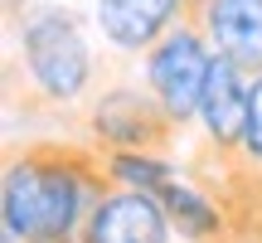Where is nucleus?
<instances>
[{"instance_id":"nucleus-1","label":"nucleus","mask_w":262,"mask_h":243,"mask_svg":"<svg viewBox=\"0 0 262 243\" xmlns=\"http://www.w3.org/2000/svg\"><path fill=\"white\" fill-rule=\"evenodd\" d=\"M117 190L107 151L73 136L10 141L0 170L5 243H83L88 214Z\"/></svg>"},{"instance_id":"nucleus-2","label":"nucleus","mask_w":262,"mask_h":243,"mask_svg":"<svg viewBox=\"0 0 262 243\" xmlns=\"http://www.w3.org/2000/svg\"><path fill=\"white\" fill-rule=\"evenodd\" d=\"M10 29L19 39V54L5 73H25V107L29 112H68L93 97L97 58L88 49V34L68 5H29L10 15Z\"/></svg>"},{"instance_id":"nucleus-3","label":"nucleus","mask_w":262,"mask_h":243,"mask_svg":"<svg viewBox=\"0 0 262 243\" xmlns=\"http://www.w3.org/2000/svg\"><path fill=\"white\" fill-rule=\"evenodd\" d=\"M83 141L97 151H141V156H170L175 151V117L156 103L146 83H112L88 103L83 112Z\"/></svg>"},{"instance_id":"nucleus-4","label":"nucleus","mask_w":262,"mask_h":243,"mask_svg":"<svg viewBox=\"0 0 262 243\" xmlns=\"http://www.w3.org/2000/svg\"><path fill=\"white\" fill-rule=\"evenodd\" d=\"M209 68H214V44H209L204 19H180L165 39L146 49L141 58V73H146V88L156 93V103L175 117V127L185 131L189 121L199 117V103H204L209 88Z\"/></svg>"},{"instance_id":"nucleus-5","label":"nucleus","mask_w":262,"mask_h":243,"mask_svg":"<svg viewBox=\"0 0 262 243\" xmlns=\"http://www.w3.org/2000/svg\"><path fill=\"white\" fill-rule=\"evenodd\" d=\"M204 5L209 0H97V29L117 54L146 58L180 19H204Z\"/></svg>"},{"instance_id":"nucleus-6","label":"nucleus","mask_w":262,"mask_h":243,"mask_svg":"<svg viewBox=\"0 0 262 243\" xmlns=\"http://www.w3.org/2000/svg\"><path fill=\"white\" fill-rule=\"evenodd\" d=\"M170 238L175 229H170L160 199L131 185H117L112 195L97 199L83 229V243H170Z\"/></svg>"},{"instance_id":"nucleus-7","label":"nucleus","mask_w":262,"mask_h":243,"mask_svg":"<svg viewBox=\"0 0 262 243\" xmlns=\"http://www.w3.org/2000/svg\"><path fill=\"white\" fill-rule=\"evenodd\" d=\"M248 107H253V78L238 64L214 54L209 68V88L199 103V121H204V146H214L219 156H243L248 136Z\"/></svg>"},{"instance_id":"nucleus-8","label":"nucleus","mask_w":262,"mask_h":243,"mask_svg":"<svg viewBox=\"0 0 262 243\" xmlns=\"http://www.w3.org/2000/svg\"><path fill=\"white\" fill-rule=\"evenodd\" d=\"M204 29L219 58L238 64L248 78H262V0H209Z\"/></svg>"}]
</instances>
